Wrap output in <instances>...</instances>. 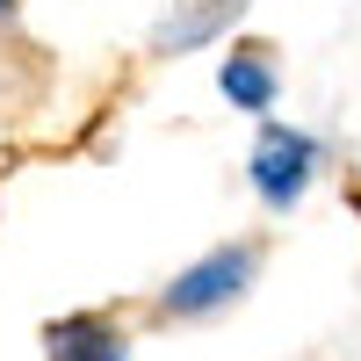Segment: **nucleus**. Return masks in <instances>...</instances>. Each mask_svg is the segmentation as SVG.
Returning <instances> with one entry per match:
<instances>
[{"label":"nucleus","instance_id":"f03ea898","mask_svg":"<svg viewBox=\"0 0 361 361\" xmlns=\"http://www.w3.org/2000/svg\"><path fill=\"white\" fill-rule=\"evenodd\" d=\"M318 173H325V137L304 123H282V116H260V137L246 152V188L267 217H289Z\"/></svg>","mask_w":361,"mask_h":361},{"label":"nucleus","instance_id":"6e6552de","mask_svg":"<svg viewBox=\"0 0 361 361\" xmlns=\"http://www.w3.org/2000/svg\"><path fill=\"white\" fill-rule=\"evenodd\" d=\"M94 361H130V354H94Z\"/></svg>","mask_w":361,"mask_h":361},{"label":"nucleus","instance_id":"f257e3e1","mask_svg":"<svg viewBox=\"0 0 361 361\" xmlns=\"http://www.w3.org/2000/svg\"><path fill=\"white\" fill-rule=\"evenodd\" d=\"M267 267V238H224V246L195 253L166 289H152V304L137 311V325H202L224 318L231 304H246V289Z\"/></svg>","mask_w":361,"mask_h":361},{"label":"nucleus","instance_id":"0eeeda50","mask_svg":"<svg viewBox=\"0 0 361 361\" xmlns=\"http://www.w3.org/2000/svg\"><path fill=\"white\" fill-rule=\"evenodd\" d=\"M347 209H354V217H361V180H347Z\"/></svg>","mask_w":361,"mask_h":361},{"label":"nucleus","instance_id":"39448f33","mask_svg":"<svg viewBox=\"0 0 361 361\" xmlns=\"http://www.w3.org/2000/svg\"><path fill=\"white\" fill-rule=\"evenodd\" d=\"M44 354L51 361H94V354H130V333H123V311H66L44 325Z\"/></svg>","mask_w":361,"mask_h":361},{"label":"nucleus","instance_id":"423d86ee","mask_svg":"<svg viewBox=\"0 0 361 361\" xmlns=\"http://www.w3.org/2000/svg\"><path fill=\"white\" fill-rule=\"evenodd\" d=\"M15 15H22V0H0V29H8V22H15Z\"/></svg>","mask_w":361,"mask_h":361},{"label":"nucleus","instance_id":"7ed1b4c3","mask_svg":"<svg viewBox=\"0 0 361 361\" xmlns=\"http://www.w3.org/2000/svg\"><path fill=\"white\" fill-rule=\"evenodd\" d=\"M246 8H253V0H173V8L152 22L145 51H152V58H188V51H202V44L231 37Z\"/></svg>","mask_w":361,"mask_h":361},{"label":"nucleus","instance_id":"20e7f679","mask_svg":"<svg viewBox=\"0 0 361 361\" xmlns=\"http://www.w3.org/2000/svg\"><path fill=\"white\" fill-rule=\"evenodd\" d=\"M217 94H224L238 116H267V109L282 102V66H275V44L238 37V44L217 58Z\"/></svg>","mask_w":361,"mask_h":361}]
</instances>
